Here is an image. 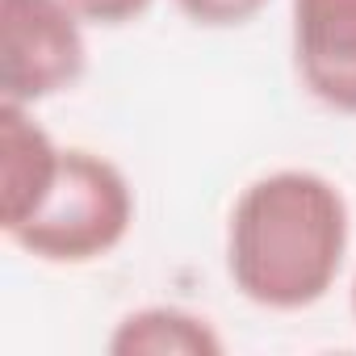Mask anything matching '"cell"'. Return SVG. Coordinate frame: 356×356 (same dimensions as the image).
Listing matches in <instances>:
<instances>
[{
    "instance_id": "7a4b0ae2",
    "label": "cell",
    "mask_w": 356,
    "mask_h": 356,
    "mask_svg": "<svg viewBox=\"0 0 356 356\" xmlns=\"http://www.w3.org/2000/svg\"><path fill=\"white\" fill-rule=\"evenodd\" d=\"M134 227V189L118 163L67 147L47 202L9 239L42 264H88L109 256Z\"/></svg>"
},
{
    "instance_id": "277c9868",
    "label": "cell",
    "mask_w": 356,
    "mask_h": 356,
    "mask_svg": "<svg viewBox=\"0 0 356 356\" xmlns=\"http://www.w3.org/2000/svg\"><path fill=\"white\" fill-rule=\"evenodd\" d=\"M289 22L302 88L335 113H356V0H293Z\"/></svg>"
},
{
    "instance_id": "3957f363",
    "label": "cell",
    "mask_w": 356,
    "mask_h": 356,
    "mask_svg": "<svg viewBox=\"0 0 356 356\" xmlns=\"http://www.w3.org/2000/svg\"><path fill=\"white\" fill-rule=\"evenodd\" d=\"M88 67L80 13L67 0H0V97L38 105Z\"/></svg>"
},
{
    "instance_id": "6da1fadb",
    "label": "cell",
    "mask_w": 356,
    "mask_h": 356,
    "mask_svg": "<svg viewBox=\"0 0 356 356\" xmlns=\"http://www.w3.org/2000/svg\"><path fill=\"white\" fill-rule=\"evenodd\" d=\"M352 243V214L335 181L281 168L252 181L227 222V273L264 310H306L327 298Z\"/></svg>"
},
{
    "instance_id": "52a82bcc",
    "label": "cell",
    "mask_w": 356,
    "mask_h": 356,
    "mask_svg": "<svg viewBox=\"0 0 356 356\" xmlns=\"http://www.w3.org/2000/svg\"><path fill=\"white\" fill-rule=\"evenodd\" d=\"M268 0H176L193 26H206V30H231V26H243L252 22Z\"/></svg>"
},
{
    "instance_id": "5b68a950",
    "label": "cell",
    "mask_w": 356,
    "mask_h": 356,
    "mask_svg": "<svg viewBox=\"0 0 356 356\" xmlns=\"http://www.w3.org/2000/svg\"><path fill=\"white\" fill-rule=\"evenodd\" d=\"M63 147L34 122L30 105L0 101V231L13 235L47 202Z\"/></svg>"
},
{
    "instance_id": "9c48e42d",
    "label": "cell",
    "mask_w": 356,
    "mask_h": 356,
    "mask_svg": "<svg viewBox=\"0 0 356 356\" xmlns=\"http://www.w3.org/2000/svg\"><path fill=\"white\" fill-rule=\"evenodd\" d=\"M352 318H356V277H352Z\"/></svg>"
},
{
    "instance_id": "ba28073f",
    "label": "cell",
    "mask_w": 356,
    "mask_h": 356,
    "mask_svg": "<svg viewBox=\"0 0 356 356\" xmlns=\"http://www.w3.org/2000/svg\"><path fill=\"white\" fill-rule=\"evenodd\" d=\"M67 5L80 13V22H92V26H126L134 17H143L155 0H67Z\"/></svg>"
},
{
    "instance_id": "8992f818",
    "label": "cell",
    "mask_w": 356,
    "mask_h": 356,
    "mask_svg": "<svg viewBox=\"0 0 356 356\" xmlns=\"http://www.w3.org/2000/svg\"><path fill=\"white\" fill-rule=\"evenodd\" d=\"M109 352L113 356H222V335L210 327V318L185 306H143L113 327Z\"/></svg>"
}]
</instances>
